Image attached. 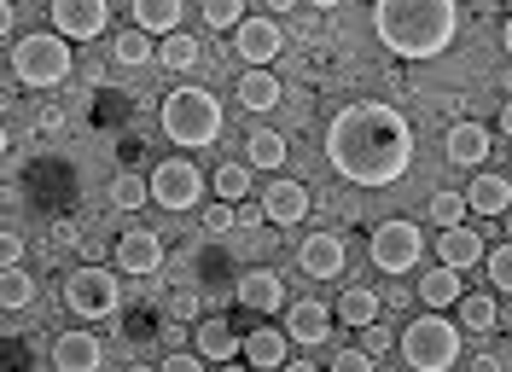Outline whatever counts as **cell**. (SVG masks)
I'll return each instance as SVG.
<instances>
[{
	"label": "cell",
	"instance_id": "10",
	"mask_svg": "<svg viewBox=\"0 0 512 372\" xmlns=\"http://www.w3.org/2000/svg\"><path fill=\"white\" fill-rule=\"evenodd\" d=\"M280 47H286V35H280L274 18H245V24L233 30V53L245 59V70H274Z\"/></svg>",
	"mask_w": 512,
	"mask_h": 372
},
{
	"label": "cell",
	"instance_id": "49",
	"mask_svg": "<svg viewBox=\"0 0 512 372\" xmlns=\"http://www.w3.org/2000/svg\"><path fill=\"white\" fill-rule=\"evenodd\" d=\"M501 41H507V53H512V18H507V35H501Z\"/></svg>",
	"mask_w": 512,
	"mask_h": 372
},
{
	"label": "cell",
	"instance_id": "28",
	"mask_svg": "<svg viewBox=\"0 0 512 372\" xmlns=\"http://www.w3.org/2000/svg\"><path fill=\"white\" fill-rule=\"evenodd\" d=\"M460 326H466V332H495V326H501V320H495V297H489V291H466V297H460Z\"/></svg>",
	"mask_w": 512,
	"mask_h": 372
},
{
	"label": "cell",
	"instance_id": "26",
	"mask_svg": "<svg viewBox=\"0 0 512 372\" xmlns=\"http://www.w3.org/2000/svg\"><path fill=\"white\" fill-rule=\"evenodd\" d=\"M338 320H344V326H373V320H379V291H367V285H350V291H344V297H338Z\"/></svg>",
	"mask_w": 512,
	"mask_h": 372
},
{
	"label": "cell",
	"instance_id": "31",
	"mask_svg": "<svg viewBox=\"0 0 512 372\" xmlns=\"http://www.w3.org/2000/svg\"><path fill=\"white\" fill-rule=\"evenodd\" d=\"M0 303H6V314H18V309H30L35 303V279L24 274V262L0 274Z\"/></svg>",
	"mask_w": 512,
	"mask_h": 372
},
{
	"label": "cell",
	"instance_id": "8",
	"mask_svg": "<svg viewBox=\"0 0 512 372\" xmlns=\"http://www.w3.org/2000/svg\"><path fill=\"white\" fill-rule=\"evenodd\" d=\"M198 192H204V175L192 169L187 157H163L152 169V204H163V210H192Z\"/></svg>",
	"mask_w": 512,
	"mask_h": 372
},
{
	"label": "cell",
	"instance_id": "1",
	"mask_svg": "<svg viewBox=\"0 0 512 372\" xmlns=\"http://www.w3.org/2000/svg\"><path fill=\"white\" fill-rule=\"evenodd\" d=\"M326 157L350 186H396L414 163V128L396 105L355 99L326 128Z\"/></svg>",
	"mask_w": 512,
	"mask_h": 372
},
{
	"label": "cell",
	"instance_id": "15",
	"mask_svg": "<svg viewBox=\"0 0 512 372\" xmlns=\"http://www.w3.org/2000/svg\"><path fill=\"white\" fill-rule=\"evenodd\" d=\"M286 338L303 343V349L326 343L332 338V309H326V303H291L286 309Z\"/></svg>",
	"mask_w": 512,
	"mask_h": 372
},
{
	"label": "cell",
	"instance_id": "22",
	"mask_svg": "<svg viewBox=\"0 0 512 372\" xmlns=\"http://www.w3.org/2000/svg\"><path fill=\"white\" fill-rule=\"evenodd\" d=\"M286 332H274V326H256L251 338H245V361H251L256 372H280L286 367Z\"/></svg>",
	"mask_w": 512,
	"mask_h": 372
},
{
	"label": "cell",
	"instance_id": "14",
	"mask_svg": "<svg viewBox=\"0 0 512 372\" xmlns=\"http://www.w3.org/2000/svg\"><path fill=\"white\" fill-rule=\"evenodd\" d=\"M105 361V343L94 332H59L53 338V372H99Z\"/></svg>",
	"mask_w": 512,
	"mask_h": 372
},
{
	"label": "cell",
	"instance_id": "17",
	"mask_svg": "<svg viewBox=\"0 0 512 372\" xmlns=\"http://www.w3.org/2000/svg\"><path fill=\"white\" fill-rule=\"evenodd\" d=\"M460 297H466V285H460V268L437 262V268H425V274H419V303H425V309L448 314L454 303H460Z\"/></svg>",
	"mask_w": 512,
	"mask_h": 372
},
{
	"label": "cell",
	"instance_id": "34",
	"mask_svg": "<svg viewBox=\"0 0 512 372\" xmlns=\"http://www.w3.org/2000/svg\"><path fill=\"white\" fill-rule=\"evenodd\" d=\"M466 210H472L466 192H437V198H431V221H437V227H460Z\"/></svg>",
	"mask_w": 512,
	"mask_h": 372
},
{
	"label": "cell",
	"instance_id": "37",
	"mask_svg": "<svg viewBox=\"0 0 512 372\" xmlns=\"http://www.w3.org/2000/svg\"><path fill=\"white\" fill-rule=\"evenodd\" d=\"M390 343H396V332H390V326H379V320H373V326H361V349H367L373 361H379Z\"/></svg>",
	"mask_w": 512,
	"mask_h": 372
},
{
	"label": "cell",
	"instance_id": "51",
	"mask_svg": "<svg viewBox=\"0 0 512 372\" xmlns=\"http://www.w3.org/2000/svg\"><path fill=\"white\" fill-rule=\"evenodd\" d=\"M507 6H512V0H507Z\"/></svg>",
	"mask_w": 512,
	"mask_h": 372
},
{
	"label": "cell",
	"instance_id": "20",
	"mask_svg": "<svg viewBox=\"0 0 512 372\" xmlns=\"http://www.w3.org/2000/svg\"><path fill=\"white\" fill-rule=\"evenodd\" d=\"M192 343H198V355H204V361H216V367H222V361H239V355H245V343L233 338V326H227V320H216V314L192 326Z\"/></svg>",
	"mask_w": 512,
	"mask_h": 372
},
{
	"label": "cell",
	"instance_id": "32",
	"mask_svg": "<svg viewBox=\"0 0 512 372\" xmlns=\"http://www.w3.org/2000/svg\"><path fill=\"white\" fill-rule=\"evenodd\" d=\"M245 192H251V163H222V169H216V198L239 204Z\"/></svg>",
	"mask_w": 512,
	"mask_h": 372
},
{
	"label": "cell",
	"instance_id": "2",
	"mask_svg": "<svg viewBox=\"0 0 512 372\" xmlns=\"http://www.w3.org/2000/svg\"><path fill=\"white\" fill-rule=\"evenodd\" d=\"M373 30L396 59H437L460 30V0H373Z\"/></svg>",
	"mask_w": 512,
	"mask_h": 372
},
{
	"label": "cell",
	"instance_id": "3",
	"mask_svg": "<svg viewBox=\"0 0 512 372\" xmlns=\"http://www.w3.org/2000/svg\"><path fill=\"white\" fill-rule=\"evenodd\" d=\"M158 123H163V134H169L175 146L198 152V146H216V140H222L227 111H222V99L204 88V82H181V88L163 93Z\"/></svg>",
	"mask_w": 512,
	"mask_h": 372
},
{
	"label": "cell",
	"instance_id": "36",
	"mask_svg": "<svg viewBox=\"0 0 512 372\" xmlns=\"http://www.w3.org/2000/svg\"><path fill=\"white\" fill-rule=\"evenodd\" d=\"M233 227H239V210H233L227 198H216V204L204 210V233H233Z\"/></svg>",
	"mask_w": 512,
	"mask_h": 372
},
{
	"label": "cell",
	"instance_id": "30",
	"mask_svg": "<svg viewBox=\"0 0 512 372\" xmlns=\"http://www.w3.org/2000/svg\"><path fill=\"white\" fill-rule=\"evenodd\" d=\"M111 59L134 70V64H152V59H158V47H152V35H146V30H123L117 41H111Z\"/></svg>",
	"mask_w": 512,
	"mask_h": 372
},
{
	"label": "cell",
	"instance_id": "43",
	"mask_svg": "<svg viewBox=\"0 0 512 372\" xmlns=\"http://www.w3.org/2000/svg\"><path fill=\"white\" fill-rule=\"evenodd\" d=\"M472 372H501V361H495V355H478V361H472Z\"/></svg>",
	"mask_w": 512,
	"mask_h": 372
},
{
	"label": "cell",
	"instance_id": "18",
	"mask_svg": "<svg viewBox=\"0 0 512 372\" xmlns=\"http://www.w3.org/2000/svg\"><path fill=\"white\" fill-rule=\"evenodd\" d=\"M239 303L251 314H280L286 309V285H280V274H268V268H251V274L239 279Z\"/></svg>",
	"mask_w": 512,
	"mask_h": 372
},
{
	"label": "cell",
	"instance_id": "5",
	"mask_svg": "<svg viewBox=\"0 0 512 372\" xmlns=\"http://www.w3.org/2000/svg\"><path fill=\"white\" fill-rule=\"evenodd\" d=\"M70 76V41L59 30H30L12 41V82L24 88H59Z\"/></svg>",
	"mask_w": 512,
	"mask_h": 372
},
{
	"label": "cell",
	"instance_id": "12",
	"mask_svg": "<svg viewBox=\"0 0 512 372\" xmlns=\"http://www.w3.org/2000/svg\"><path fill=\"white\" fill-rule=\"evenodd\" d=\"M262 216L274 221V227H297V221L309 216V181L274 175V181L262 186Z\"/></svg>",
	"mask_w": 512,
	"mask_h": 372
},
{
	"label": "cell",
	"instance_id": "39",
	"mask_svg": "<svg viewBox=\"0 0 512 372\" xmlns=\"http://www.w3.org/2000/svg\"><path fill=\"white\" fill-rule=\"evenodd\" d=\"M158 372H204V355H187V349H169Z\"/></svg>",
	"mask_w": 512,
	"mask_h": 372
},
{
	"label": "cell",
	"instance_id": "40",
	"mask_svg": "<svg viewBox=\"0 0 512 372\" xmlns=\"http://www.w3.org/2000/svg\"><path fill=\"white\" fill-rule=\"evenodd\" d=\"M169 314H175V320H198V297H192V291H175V297H169Z\"/></svg>",
	"mask_w": 512,
	"mask_h": 372
},
{
	"label": "cell",
	"instance_id": "4",
	"mask_svg": "<svg viewBox=\"0 0 512 372\" xmlns=\"http://www.w3.org/2000/svg\"><path fill=\"white\" fill-rule=\"evenodd\" d=\"M460 320H448V314L425 309L419 320H408L402 326V361L414 372H448L454 361H460Z\"/></svg>",
	"mask_w": 512,
	"mask_h": 372
},
{
	"label": "cell",
	"instance_id": "35",
	"mask_svg": "<svg viewBox=\"0 0 512 372\" xmlns=\"http://www.w3.org/2000/svg\"><path fill=\"white\" fill-rule=\"evenodd\" d=\"M483 274L495 279V291H507V297H512V245L489 250V256H483Z\"/></svg>",
	"mask_w": 512,
	"mask_h": 372
},
{
	"label": "cell",
	"instance_id": "25",
	"mask_svg": "<svg viewBox=\"0 0 512 372\" xmlns=\"http://www.w3.org/2000/svg\"><path fill=\"white\" fill-rule=\"evenodd\" d=\"M245 163H251V169H268V175H274V169L286 163V140H280L274 128H251V134H245Z\"/></svg>",
	"mask_w": 512,
	"mask_h": 372
},
{
	"label": "cell",
	"instance_id": "21",
	"mask_svg": "<svg viewBox=\"0 0 512 372\" xmlns=\"http://www.w3.org/2000/svg\"><path fill=\"white\" fill-rule=\"evenodd\" d=\"M466 204L478 210V216H507L512 210V181L507 175H472V186H466Z\"/></svg>",
	"mask_w": 512,
	"mask_h": 372
},
{
	"label": "cell",
	"instance_id": "44",
	"mask_svg": "<svg viewBox=\"0 0 512 372\" xmlns=\"http://www.w3.org/2000/svg\"><path fill=\"white\" fill-rule=\"evenodd\" d=\"M216 372H256V367H251V361H245V355H239V361H222V367H216Z\"/></svg>",
	"mask_w": 512,
	"mask_h": 372
},
{
	"label": "cell",
	"instance_id": "9",
	"mask_svg": "<svg viewBox=\"0 0 512 372\" xmlns=\"http://www.w3.org/2000/svg\"><path fill=\"white\" fill-rule=\"evenodd\" d=\"M47 12H53V30L64 41H94L111 24V0H53Z\"/></svg>",
	"mask_w": 512,
	"mask_h": 372
},
{
	"label": "cell",
	"instance_id": "13",
	"mask_svg": "<svg viewBox=\"0 0 512 372\" xmlns=\"http://www.w3.org/2000/svg\"><path fill=\"white\" fill-rule=\"evenodd\" d=\"M297 268L309 279H338L344 274V239H338V233H309V239L297 245Z\"/></svg>",
	"mask_w": 512,
	"mask_h": 372
},
{
	"label": "cell",
	"instance_id": "23",
	"mask_svg": "<svg viewBox=\"0 0 512 372\" xmlns=\"http://www.w3.org/2000/svg\"><path fill=\"white\" fill-rule=\"evenodd\" d=\"M239 105H245V111H274V105H280V76H274V70H245V76H239Z\"/></svg>",
	"mask_w": 512,
	"mask_h": 372
},
{
	"label": "cell",
	"instance_id": "45",
	"mask_svg": "<svg viewBox=\"0 0 512 372\" xmlns=\"http://www.w3.org/2000/svg\"><path fill=\"white\" fill-rule=\"evenodd\" d=\"M280 372H320V367H315V361H286Z\"/></svg>",
	"mask_w": 512,
	"mask_h": 372
},
{
	"label": "cell",
	"instance_id": "11",
	"mask_svg": "<svg viewBox=\"0 0 512 372\" xmlns=\"http://www.w3.org/2000/svg\"><path fill=\"white\" fill-rule=\"evenodd\" d=\"M111 262L123 268V274H158L163 268V239L152 227H128L117 233V245H111Z\"/></svg>",
	"mask_w": 512,
	"mask_h": 372
},
{
	"label": "cell",
	"instance_id": "41",
	"mask_svg": "<svg viewBox=\"0 0 512 372\" xmlns=\"http://www.w3.org/2000/svg\"><path fill=\"white\" fill-rule=\"evenodd\" d=\"M0 256H6V268H18L24 262V233H6L0 239Z\"/></svg>",
	"mask_w": 512,
	"mask_h": 372
},
{
	"label": "cell",
	"instance_id": "29",
	"mask_svg": "<svg viewBox=\"0 0 512 372\" xmlns=\"http://www.w3.org/2000/svg\"><path fill=\"white\" fill-rule=\"evenodd\" d=\"M105 198H111L117 210H140V204H152V175H128V169H123V175L111 181Z\"/></svg>",
	"mask_w": 512,
	"mask_h": 372
},
{
	"label": "cell",
	"instance_id": "42",
	"mask_svg": "<svg viewBox=\"0 0 512 372\" xmlns=\"http://www.w3.org/2000/svg\"><path fill=\"white\" fill-rule=\"evenodd\" d=\"M297 6H303V0H268V12H274V18H286V12H297Z\"/></svg>",
	"mask_w": 512,
	"mask_h": 372
},
{
	"label": "cell",
	"instance_id": "38",
	"mask_svg": "<svg viewBox=\"0 0 512 372\" xmlns=\"http://www.w3.org/2000/svg\"><path fill=\"white\" fill-rule=\"evenodd\" d=\"M326 372H373V355H367V349H338V361Z\"/></svg>",
	"mask_w": 512,
	"mask_h": 372
},
{
	"label": "cell",
	"instance_id": "46",
	"mask_svg": "<svg viewBox=\"0 0 512 372\" xmlns=\"http://www.w3.org/2000/svg\"><path fill=\"white\" fill-rule=\"evenodd\" d=\"M501 134L512 140V99H507V111H501Z\"/></svg>",
	"mask_w": 512,
	"mask_h": 372
},
{
	"label": "cell",
	"instance_id": "50",
	"mask_svg": "<svg viewBox=\"0 0 512 372\" xmlns=\"http://www.w3.org/2000/svg\"><path fill=\"white\" fill-rule=\"evenodd\" d=\"M128 372H158V367H128Z\"/></svg>",
	"mask_w": 512,
	"mask_h": 372
},
{
	"label": "cell",
	"instance_id": "7",
	"mask_svg": "<svg viewBox=\"0 0 512 372\" xmlns=\"http://www.w3.org/2000/svg\"><path fill=\"white\" fill-rule=\"evenodd\" d=\"M419 256H425V233L414 221H379L373 227V262L384 274H408V268H419Z\"/></svg>",
	"mask_w": 512,
	"mask_h": 372
},
{
	"label": "cell",
	"instance_id": "33",
	"mask_svg": "<svg viewBox=\"0 0 512 372\" xmlns=\"http://www.w3.org/2000/svg\"><path fill=\"white\" fill-rule=\"evenodd\" d=\"M204 24L210 30H239L245 24V0H204Z\"/></svg>",
	"mask_w": 512,
	"mask_h": 372
},
{
	"label": "cell",
	"instance_id": "47",
	"mask_svg": "<svg viewBox=\"0 0 512 372\" xmlns=\"http://www.w3.org/2000/svg\"><path fill=\"white\" fill-rule=\"evenodd\" d=\"M501 93H512V64H507V70H501Z\"/></svg>",
	"mask_w": 512,
	"mask_h": 372
},
{
	"label": "cell",
	"instance_id": "19",
	"mask_svg": "<svg viewBox=\"0 0 512 372\" xmlns=\"http://www.w3.org/2000/svg\"><path fill=\"white\" fill-rule=\"evenodd\" d=\"M443 152H448V163L478 169L483 157L495 152V140H489V128H483V123H454V128H448V140H443Z\"/></svg>",
	"mask_w": 512,
	"mask_h": 372
},
{
	"label": "cell",
	"instance_id": "6",
	"mask_svg": "<svg viewBox=\"0 0 512 372\" xmlns=\"http://www.w3.org/2000/svg\"><path fill=\"white\" fill-rule=\"evenodd\" d=\"M64 309L76 314V320H111V314L123 309V279L111 274V268H70L64 274Z\"/></svg>",
	"mask_w": 512,
	"mask_h": 372
},
{
	"label": "cell",
	"instance_id": "24",
	"mask_svg": "<svg viewBox=\"0 0 512 372\" xmlns=\"http://www.w3.org/2000/svg\"><path fill=\"white\" fill-rule=\"evenodd\" d=\"M134 30L175 35L181 30V0H134Z\"/></svg>",
	"mask_w": 512,
	"mask_h": 372
},
{
	"label": "cell",
	"instance_id": "16",
	"mask_svg": "<svg viewBox=\"0 0 512 372\" xmlns=\"http://www.w3.org/2000/svg\"><path fill=\"white\" fill-rule=\"evenodd\" d=\"M483 256H489V250H483V239L466 227V221L437 233V262H448V268H460V274H466V268H478Z\"/></svg>",
	"mask_w": 512,
	"mask_h": 372
},
{
	"label": "cell",
	"instance_id": "27",
	"mask_svg": "<svg viewBox=\"0 0 512 372\" xmlns=\"http://www.w3.org/2000/svg\"><path fill=\"white\" fill-rule=\"evenodd\" d=\"M198 59H204V47L192 41V35H163V47H158V64L163 70H198Z\"/></svg>",
	"mask_w": 512,
	"mask_h": 372
},
{
	"label": "cell",
	"instance_id": "48",
	"mask_svg": "<svg viewBox=\"0 0 512 372\" xmlns=\"http://www.w3.org/2000/svg\"><path fill=\"white\" fill-rule=\"evenodd\" d=\"M309 6H320V12H332V6H338V0H309Z\"/></svg>",
	"mask_w": 512,
	"mask_h": 372
}]
</instances>
